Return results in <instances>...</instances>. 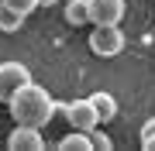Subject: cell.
<instances>
[{
	"label": "cell",
	"mask_w": 155,
	"mask_h": 151,
	"mask_svg": "<svg viewBox=\"0 0 155 151\" xmlns=\"http://www.w3.org/2000/svg\"><path fill=\"white\" fill-rule=\"evenodd\" d=\"M7 110H11L14 124H28V127H45L52 117H55L59 103L52 100V93L45 90L38 83H24L21 90H17L11 100H7Z\"/></svg>",
	"instance_id": "1"
},
{
	"label": "cell",
	"mask_w": 155,
	"mask_h": 151,
	"mask_svg": "<svg viewBox=\"0 0 155 151\" xmlns=\"http://www.w3.org/2000/svg\"><path fill=\"white\" fill-rule=\"evenodd\" d=\"M127 38L121 31V24H93V31H90V52H93L97 58H117L124 52Z\"/></svg>",
	"instance_id": "2"
},
{
	"label": "cell",
	"mask_w": 155,
	"mask_h": 151,
	"mask_svg": "<svg viewBox=\"0 0 155 151\" xmlns=\"http://www.w3.org/2000/svg\"><path fill=\"white\" fill-rule=\"evenodd\" d=\"M28 79H31V72L24 62H0V103H7Z\"/></svg>",
	"instance_id": "3"
},
{
	"label": "cell",
	"mask_w": 155,
	"mask_h": 151,
	"mask_svg": "<svg viewBox=\"0 0 155 151\" xmlns=\"http://www.w3.org/2000/svg\"><path fill=\"white\" fill-rule=\"evenodd\" d=\"M59 110H62V117H66V124H69L72 131H90V127H97V113H93V106H90L86 96H83V100L59 103Z\"/></svg>",
	"instance_id": "4"
},
{
	"label": "cell",
	"mask_w": 155,
	"mask_h": 151,
	"mask_svg": "<svg viewBox=\"0 0 155 151\" xmlns=\"http://www.w3.org/2000/svg\"><path fill=\"white\" fill-rule=\"evenodd\" d=\"M90 24H121V17L127 11L124 0H86Z\"/></svg>",
	"instance_id": "5"
},
{
	"label": "cell",
	"mask_w": 155,
	"mask_h": 151,
	"mask_svg": "<svg viewBox=\"0 0 155 151\" xmlns=\"http://www.w3.org/2000/svg\"><path fill=\"white\" fill-rule=\"evenodd\" d=\"M7 148H11V151H41V148H45L41 127H28V124H14V131L7 134Z\"/></svg>",
	"instance_id": "6"
},
{
	"label": "cell",
	"mask_w": 155,
	"mask_h": 151,
	"mask_svg": "<svg viewBox=\"0 0 155 151\" xmlns=\"http://www.w3.org/2000/svg\"><path fill=\"white\" fill-rule=\"evenodd\" d=\"M86 100H90V106H93V113H97V124H110V120L117 117V100H114L107 90L90 93Z\"/></svg>",
	"instance_id": "7"
},
{
	"label": "cell",
	"mask_w": 155,
	"mask_h": 151,
	"mask_svg": "<svg viewBox=\"0 0 155 151\" xmlns=\"http://www.w3.org/2000/svg\"><path fill=\"white\" fill-rule=\"evenodd\" d=\"M62 14H66V24H69V28H86V24H90V11H86V0H69Z\"/></svg>",
	"instance_id": "8"
},
{
	"label": "cell",
	"mask_w": 155,
	"mask_h": 151,
	"mask_svg": "<svg viewBox=\"0 0 155 151\" xmlns=\"http://www.w3.org/2000/svg\"><path fill=\"white\" fill-rule=\"evenodd\" d=\"M59 151H90V134L86 131H72L59 141Z\"/></svg>",
	"instance_id": "9"
},
{
	"label": "cell",
	"mask_w": 155,
	"mask_h": 151,
	"mask_svg": "<svg viewBox=\"0 0 155 151\" xmlns=\"http://www.w3.org/2000/svg\"><path fill=\"white\" fill-rule=\"evenodd\" d=\"M21 24H24V17H21V14L0 4V31H4V34H14V31H21Z\"/></svg>",
	"instance_id": "10"
},
{
	"label": "cell",
	"mask_w": 155,
	"mask_h": 151,
	"mask_svg": "<svg viewBox=\"0 0 155 151\" xmlns=\"http://www.w3.org/2000/svg\"><path fill=\"white\" fill-rule=\"evenodd\" d=\"M86 134H90V151H93V148H97V151H110V148H114V141L100 131V124H97V127H90Z\"/></svg>",
	"instance_id": "11"
},
{
	"label": "cell",
	"mask_w": 155,
	"mask_h": 151,
	"mask_svg": "<svg viewBox=\"0 0 155 151\" xmlns=\"http://www.w3.org/2000/svg\"><path fill=\"white\" fill-rule=\"evenodd\" d=\"M4 7H11V11H17L21 17H28L31 11H38V0H0Z\"/></svg>",
	"instance_id": "12"
},
{
	"label": "cell",
	"mask_w": 155,
	"mask_h": 151,
	"mask_svg": "<svg viewBox=\"0 0 155 151\" xmlns=\"http://www.w3.org/2000/svg\"><path fill=\"white\" fill-rule=\"evenodd\" d=\"M141 148L145 151H155V131H152V134H141Z\"/></svg>",
	"instance_id": "13"
},
{
	"label": "cell",
	"mask_w": 155,
	"mask_h": 151,
	"mask_svg": "<svg viewBox=\"0 0 155 151\" xmlns=\"http://www.w3.org/2000/svg\"><path fill=\"white\" fill-rule=\"evenodd\" d=\"M152 131H155V117H148V120H145V127H141V134H152Z\"/></svg>",
	"instance_id": "14"
},
{
	"label": "cell",
	"mask_w": 155,
	"mask_h": 151,
	"mask_svg": "<svg viewBox=\"0 0 155 151\" xmlns=\"http://www.w3.org/2000/svg\"><path fill=\"white\" fill-rule=\"evenodd\" d=\"M59 0H38V7H55Z\"/></svg>",
	"instance_id": "15"
}]
</instances>
